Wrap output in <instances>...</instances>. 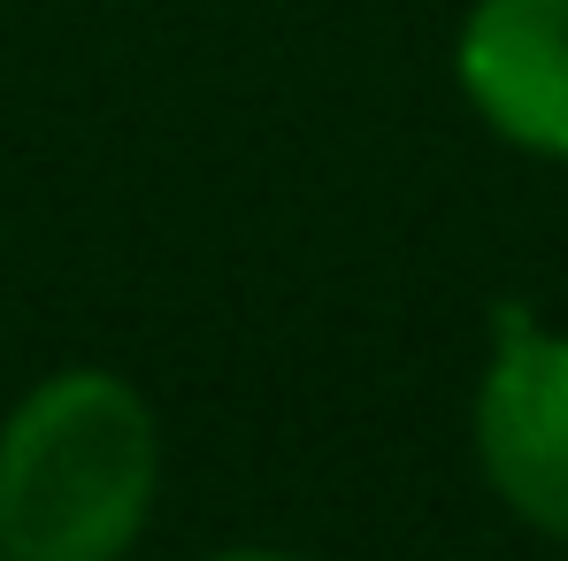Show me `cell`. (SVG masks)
Instances as JSON below:
<instances>
[{
  "label": "cell",
  "instance_id": "1",
  "mask_svg": "<svg viewBox=\"0 0 568 561\" xmlns=\"http://www.w3.org/2000/svg\"><path fill=\"white\" fill-rule=\"evenodd\" d=\"M162 500V415L108 362L23 384L0 415V561H131Z\"/></svg>",
  "mask_w": 568,
  "mask_h": 561
},
{
  "label": "cell",
  "instance_id": "2",
  "mask_svg": "<svg viewBox=\"0 0 568 561\" xmlns=\"http://www.w3.org/2000/svg\"><path fill=\"white\" fill-rule=\"evenodd\" d=\"M469 454L484 492L546 547H568V331L530 308L491 315L469 392Z\"/></svg>",
  "mask_w": 568,
  "mask_h": 561
},
{
  "label": "cell",
  "instance_id": "3",
  "mask_svg": "<svg viewBox=\"0 0 568 561\" xmlns=\"http://www.w3.org/2000/svg\"><path fill=\"white\" fill-rule=\"evenodd\" d=\"M454 86L499 147L568 170V0H469Z\"/></svg>",
  "mask_w": 568,
  "mask_h": 561
},
{
  "label": "cell",
  "instance_id": "4",
  "mask_svg": "<svg viewBox=\"0 0 568 561\" xmlns=\"http://www.w3.org/2000/svg\"><path fill=\"white\" fill-rule=\"evenodd\" d=\"M200 561H315V554H292V547H215Z\"/></svg>",
  "mask_w": 568,
  "mask_h": 561
}]
</instances>
